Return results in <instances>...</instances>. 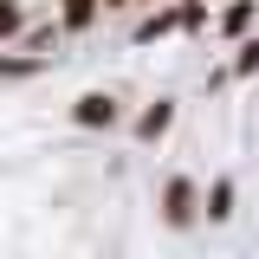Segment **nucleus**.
Here are the masks:
<instances>
[{"label":"nucleus","instance_id":"20e7f679","mask_svg":"<svg viewBox=\"0 0 259 259\" xmlns=\"http://www.w3.org/2000/svg\"><path fill=\"white\" fill-rule=\"evenodd\" d=\"M97 7H104V0H59V26L65 32H84L97 20Z\"/></svg>","mask_w":259,"mask_h":259},{"label":"nucleus","instance_id":"423d86ee","mask_svg":"<svg viewBox=\"0 0 259 259\" xmlns=\"http://www.w3.org/2000/svg\"><path fill=\"white\" fill-rule=\"evenodd\" d=\"M175 26H182V7H162V13H149V20L136 26V39L149 46V39H162V32H175Z\"/></svg>","mask_w":259,"mask_h":259},{"label":"nucleus","instance_id":"0eeeda50","mask_svg":"<svg viewBox=\"0 0 259 259\" xmlns=\"http://www.w3.org/2000/svg\"><path fill=\"white\" fill-rule=\"evenodd\" d=\"M246 26H253V0H233V7L221 13V32H227V39H240Z\"/></svg>","mask_w":259,"mask_h":259},{"label":"nucleus","instance_id":"f03ea898","mask_svg":"<svg viewBox=\"0 0 259 259\" xmlns=\"http://www.w3.org/2000/svg\"><path fill=\"white\" fill-rule=\"evenodd\" d=\"M71 123H84V130H110V123H117V97H110V91H84L78 104H71Z\"/></svg>","mask_w":259,"mask_h":259},{"label":"nucleus","instance_id":"9b49d317","mask_svg":"<svg viewBox=\"0 0 259 259\" xmlns=\"http://www.w3.org/2000/svg\"><path fill=\"white\" fill-rule=\"evenodd\" d=\"M201 20H207V0H182V26L194 32V26H201Z\"/></svg>","mask_w":259,"mask_h":259},{"label":"nucleus","instance_id":"6e6552de","mask_svg":"<svg viewBox=\"0 0 259 259\" xmlns=\"http://www.w3.org/2000/svg\"><path fill=\"white\" fill-rule=\"evenodd\" d=\"M20 26H26V13H20V0H0V39H13Z\"/></svg>","mask_w":259,"mask_h":259},{"label":"nucleus","instance_id":"7ed1b4c3","mask_svg":"<svg viewBox=\"0 0 259 259\" xmlns=\"http://www.w3.org/2000/svg\"><path fill=\"white\" fill-rule=\"evenodd\" d=\"M168 123H175V104H149V110L136 117V136L156 143V136H168Z\"/></svg>","mask_w":259,"mask_h":259},{"label":"nucleus","instance_id":"f257e3e1","mask_svg":"<svg viewBox=\"0 0 259 259\" xmlns=\"http://www.w3.org/2000/svg\"><path fill=\"white\" fill-rule=\"evenodd\" d=\"M162 221L175 227V233L201 221V188H194L188 175H168V182H162Z\"/></svg>","mask_w":259,"mask_h":259},{"label":"nucleus","instance_id":"f8f14e48","mask_svg":"<svg viewBox=\"0 0 259 259\" xmlns=\"http://www.w3.org/2000/svg\"><path fill=\"white\" fill-rule=\"evenodd\" d=\"M104 7H130V0H104Z\"/></svg>","mask_w":259,"mask_h":259},{"label":"nucleus","instance_id":"39448f33","mask_svg":"<svg viewBox=\"0 0 259 259\" xmlns=\"http://www.w3.org/2000/svg\"><path fill=\"white\" fill-rule=\"evenodd\" d=\"M201 214H207V221H233V182H227V175L201 194Z\"/></svg>","mask_w":259,"mask_h":259},{"label":"nucleus","instance_id":"9d476101","mask_svg":"<svg viewBox=\"0 0 259 259\" xmlns=\"http://www.w3.org/2000/svg\"><path fill=\"white\" fill-rule=\"evenodd\" d=\"M32 71H39V59H7L0 52V78H32Z\"/></svg>","mask_w":259,"mask_h":259},{"label":"nucleus","instance_id":"1a4fd4ad","mask_svg":"<svg viewBox=\"0 0 259 259\" xmlns=\"http://www.w3.org/2000/svg\"><path fill=\"white\" fill-rule=\"evenodd\" d=\"M253 71H259V39H246L240 59H233V78H253Z\"/></svg>","mask_w":259,"mask_h":259}]
</instances>
